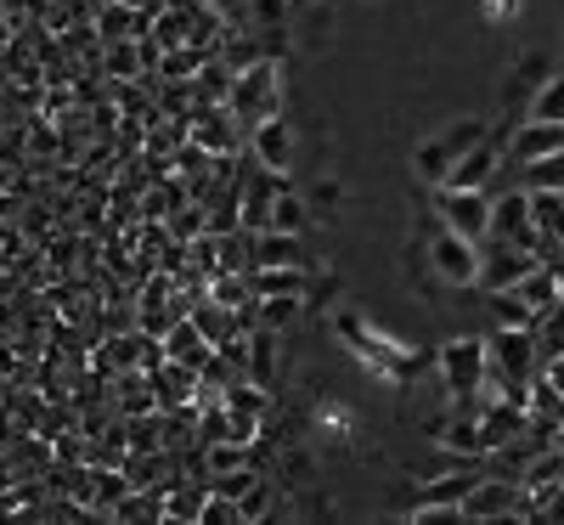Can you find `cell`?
I'll list each match as a JSON object with an SVG mask.
<instances>
[{
  "mask_svg": "<svg viewBox=\"0 0 564 525\" xmlns=\"http://www.w3.org/2000/svg\"><path fill=\"white\" fill-rule=\"evenodd\" d=\"M520 186H531V193H564V148L536 164H520Z\"/></svg>",
  "mask_w": 564,
  "mask_h": 525,
  "instance_id": "7c38bea8",
  "label": "cell"
},
{
  "mask_svg": "<svg viewBox=\"0 0 564 525\" xmlns=\"http://www.w3.org/2000/svg\"><path fill=\"white\" fill-rule=\"evenodd\" d=\"M502 170H508V153L486 136V141H475V148H468V153L452 164V175H446V181H452V186H486V193H491V181H497Z\"/></svg>",
  "mask_w": 564,
  "mask_h": 525,
  "instance_id": "52a82bcc",
  "label": "cell"
},
{
  "mask_svg": "<svg viewBox=\"0 0 564 525\" xmlns=\"http://www.w3.org/2000/svg\"><path fill=\"white\" fill-rule=\"evenodd\" d=\"M513 294H520L525 306H531V317L542 322L547 311H558V266H547V260H536L520 282H513Z\"/></svg>",
  "mask_w": 564,
  "mask_h": 525,
  "instance_id": "9c48e42d",
  "label": "cell"
},
{
  "mask_svg": "<svg viewBox=\"0 0 564 525\" xmlns=\"http://www.w3.org/2000/svg\"><path fill=\"white\" fill-rule=\"evenodd\" d=\"M435 215H441V226L475 237V244L491 237V193L486 186H452V181L435 186Z\"/></svg>",
  "mask_w": 564,
  "mask_h": 525,
  "instance_id": "6da1fadb",
  "label": "cell"
},
{
  "mask_svg": "<svg viewBox=\"0 0 564 525\" xmlns=\"http://www.w3.org/2000/svg\"><path fill=\"white\" fill-rule=\"evenodd\" d=\"M430 266H435V277L446 282V289H475L480 282V244L446 226L430 244Z\"/></svg>",
  "mask_w": 564,
  "mask_h": 525,
  "instance_id": "3957f363",
  "label": "cell"
},
{
  "mask_svg": "<svg viewBox=\"0 0 564 525\" xmlns=\"http://www.w3.org/2000/svg\"><path fill=\"white\" fill-rule=\"evenodd\" d=\"M254 153H260L271 170H282V164H289V125H282L276 114L254 125Z\"/></svg>",
  "mask_w": 564,
  "mask_h": 525,
  "instance_id": "8fae6325",
  "label": "cell"
},
{
  "mask_svg": "<svg viewBox=\"0 0 564 525\" xmlns=\"http://www.w3.org/2000/svg\"><path fill=\"white\" fill-rule=\"evenodd\" d=\"M542 255L536 249H520V244H502V237H491V249H480V289L497 294V289H513Z\"/></svg>",
  "mask_w": 564,
  "mask_h": 525,
  "instance_id": "8992f818",
  "label": "cell"
},
{
  "mask_svg": "<svg viewBox=\"0 0 564 525\" xmlns=\"http://www.w3.org/2000/svg\"><path fill=\"white\" fill-rule=\"evenodd\" d=\"M271 90H276V74L260 63V68H249V74L238 79V90H231V108H238L249 125H260V119H271Z\"/></svg>",
  "mask_w": 564,
  "mask_h": 525,
  "instance_id": "ba28073f",
  "label": "cell"
},
{
  "mask_svg": "<svg viewBox=\"0 0 564 525\" xmlns=\"http://www.w3.org/2000/svg\"><path fill=\"white\" fill-rule=\"evenodd\" d=\"M254 385H271V333H254Z\"/></svg>",
  "mask_w": 564,
  "mask_h": 525,
  "instance_id": "9a60e30c",
  "label": "cell"
},
{
  "mask_svg": "<svg viewBox=\"0 0 564 525\" xmlns=\"http://www.w3.org/2000/svg\"><path fill=\"white\" fill-rule=\"evenodd\" d=\"M441 373L452 396H480L486 390V340H452L441 351Z\"/></svg>",
  "mask_w": 564,
  "mask_h": 525,
  "instance_id": "277c9868",
  "label": "cell"
},
{
  "mask_svg": "<svg viewBox=\"0 0 564 525\" xmlns=\"http://www.w3.org/2000/svg\"><path fill=\"white\" fill-rule=\"evenodd\" d=\"M452 148H446V141H423V148H417V175L423 181H430V186H446V175H452Z\"/></svg>",
  "mask_w": 564,
  "mask_h": 525,
  "instance_id": "4fadbf2b",
  "label": "cell"
},
{
  "mask_svg": "<svg viewBox=\"0 0 564 525\" xmlns=\"http://www.w3.org/2000/svg\"><path fill=\"white\" fill-rule=\"evenodd\" d=\"M463 519H525V481H508V474H480L475 492L457 503Z\"/></svg>",
  "mask_w": 564,
  "mask_h": 525,
  "instance_id": "7a4b0ae2",
  "label": "cell"
},
{
  "mask_svg": "<svg viewBox=\"0 0 564 525\" xmlns=\"http://www.w3.org/2000/svg\"><path fill=\"white\" fill-rule=\"evenodd\" d=\"M542 378H547V385H558V390H564V351H558V356H553V362L542 367Z\"/></svg>",
  "mask_w": 564,
  "mask_h": 525,
  "instance_id": "2e32d148",
  "label": "cell"
},
{
  "mask_svg": "<svg viewBox=\"0 0 564 525\" xmlns=\"http://www.w3.org/2000/svg\"><path fill=\"white\" fill-rule=\"evenodd\" d=\"M525 119H547V125H564V74H547L531 103H525Z\"/></svg>",
  "mask_w": 564,
  "mask_h": 525,
  "instance_id": "30bf717a",
  "label": "cell"
},
{
  "mask_svg": "<svg viewBox=\"0 0 564 525\" xmlns=\"http://www.w3.org/2000/svg\"><path fill=\"white\" fill-rule=\"evenodd\" d=\"M300 226H305L300 199H294V193H276V199H271V226H265V232H300Z\"/></svg>",
  "mask_w": 564,
  "mask_h": 525,
  "instance_id": "5bb4252c",
  "label": "cell"
},
{
  "mask_svg": "<svg viewBox=\"0 0 564 525\" xmlns=\"http://www.w3.org/2000/svg\"><path fill=\"white\" fill-rule=\"evenodd\" d=\"M491 237L502 244H520V249H536V221H531V193L525 186H513V193H497L491 199Z\"/></svg>",
  "mask_w": 564,
  "mask_h": 525,
  "instance_id": "5b68a950",
  "label": "cell"
}]
</instances>
